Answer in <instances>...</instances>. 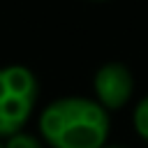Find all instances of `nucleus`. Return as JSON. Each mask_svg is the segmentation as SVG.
I'll use <instances>...</instances> for the list:
<instances>
[{
    "label": "nucleus",
    "mask_w": 148,
    "mask_h": 148,
    "mask_svg": "<svg viewBox=\"0 0 148 148\" xmlns=\"http://www.w3.org/2000/svg\"><path fill=\"white\" fill-rule=\"evenodd\" d=\"M0 148H2V146H0Z\"/></svg>",
    "instance_id": "nucleus-7"
},
{
    "label": "nucleus",
    "mask_w": 148,
    "mask_h": 148,
    "mask_svg": "<svg viewBox=\"0 0 148 148\" xmlns=\"http://www.w3.org/2000/svg\"><path fill=\"white\" fill-rule=\"evenodd\" d=\"M102 148H123V146H102Z\"/></svg>",
    "instance_id": "nucleus-6"
},
{
    "label": "nucleus",
    "mask_w": 148,
    "mask_h": 148,
    "mask_svg": "<svg viewBox=\"0 0 148 148\" xmlns=\"http://www.w3.org/2000/svg\"><path fill=\"white\" fill-rule=\"evenodd\" d=\"M92 88H95V99L106 111H111L130 102L134 90V79L123 62H106L97 69L92 79Z\"/></svg>",
    "instance_id": "nucleus-3"
},
{
    "label": "nucleus",
    "mask_w": 148,
    "mask_h": 148,
    "mask_svg": "<svg viewBox=\"0 0 148 148\" xmlns=\"http://www.w3.org/2000/svg\"><path fill=\"white\" fill-rule=\"evenodd\" d=\"M37 102V79L28 67L0 69V136L21 132Z\"/></svg>",
    "instance_id": "nucleus-2"
},
{
    "label": "nucleus",
    "mask_w": 148,
    "mask_h": 148,
    "mask_svg": "<svg viewBox=\"0 0 148 148\" xmlns=\"http://www.w3.org/2000/svg\"><path fill=\"white\" fill-rule=\"evenodd\" d=\"M2 148H42V143H39L35 136H30V134L16 132V134H12V136H9L7 146H2Z\"/></svg>",
    "instance_id": "nucleus-5"
},
{
    "label": "nucleus",
    "mask_w": 148,
    "mask_h": 148,
    "mask_svg": "<svg viewBox=\"0 0 148 148\" xmlns=\"http://www.w3.org/2000/svg\"><path fill=\"white\" fill-rule=\"evenodd\" d=\"M132 125H134V132L148 143V95L139 99V104L134 106L132 111Z\"/></svg>",
    "instance_id": "nucleus-4"
},
{
    "label": "nucleus",
    "mask_w": 148,
    "mask_h": 148,
    "mask_svg": "<svg viewBox=\"0 0 148 148\" xmlns=\"http://www.w3.org/2000/svg\"><path fill=\"white\" fill-rule=\"evenodd\" d=\"M109 127V111L88 97L56 99L39 116V132L51 148H102Z\"/></svg>",
    "instance_id": "nucleus-1"
}]
</instances>
